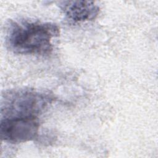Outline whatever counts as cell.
<instances>
[{
	"label": "cell",
	"instance_id": "7a4b0ae2",
	"mask_svg": "<svg viewBox=\"0 0 158 158\" xmlns=\"http://www.w3.org/2000/svg\"><path fill=\"white\" fill-rule=\"evenodd\" d=\"M53 99L49 93L33 89L20 88L7 91L2 96L1 118L38 117L52 102Z\"/></svg>",
	"mask_w": 158,
	"mask_h": 158
},
{
	"label": "cell",
	"instance_id": "6da1fadb",
	"mask_svg": "<svg viewBox=\"0 0 158 158\" xmlns=\"http://www.w3.org/2000/svg\"><path fill=\"white\" fill-rule=\"evenodd\" d=\"M59 34V27L53 23L15 21L8 27L6 44L15 54L43 56L51 54L52 40Z\"/></svg>",
	"mask_w": 158,
	"mask_h": 158
},
{
	"label": "cell",
	"instance_id": "277c9868",
	"mask_svg": "<svg viewBox=\"0 0 158 158\" xmlns=\"http://www.w3.org/2000/svg\"><path fill=\"white\" fill-rule=\"evenodd\" d=\"M59 7L67 19L74 23L91 21L99 13V7L91 1H64Z\"/></svg>",
	"mask_w": 158,
	"mask_h": 158
},
{
	"label": "cell",
	"instance_id": "3957f363",
	"mask_svg": "<svg viewBox=\"0 0 158 158\" xmlns=\"http://www.w3.org/2000/svg\"><path fill=\"white\" fill-rule=\"evenodd\" d=\"M38 117H12L1 118L0 135L2 140L20 143L36 138L39 131Z\"/></svg>",
	"mask_w": 158,
	"mask_h": 158
}]
</instances>
